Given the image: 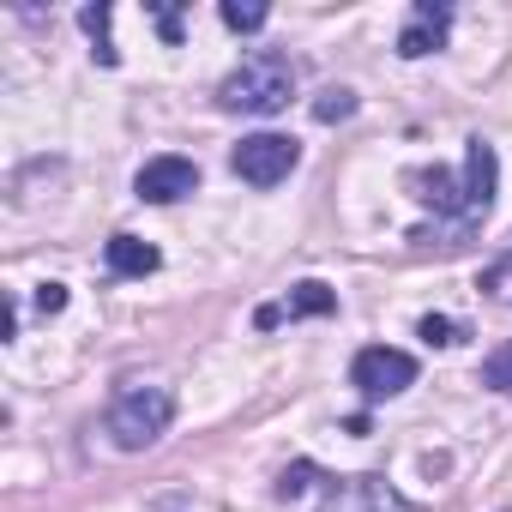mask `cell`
I'll list each match as a JSON object with an SVG mask.
<instances>
[{
  "label": "cell",
  "mask_w": 512,
  "mask_h": 512,
  "mask_svg": "<svg viewBox=\"0 0 512 512\" xmlns=\"http://www.w3.org/2000/svg\"><path fill=\"white\" fill-rule=\"evenodd\" d=\"M410 187H422L416 199L422 205H434L440 217H452V223H422V229H410V241H422V247H464L470 241V229L494 211V187H500V157H494V145L476 133V139H464V181H452L446 169H416L410 175Z\"/></svg>",
  "instance_id": "cell-1"
},
{
  "label": "cell",
  "mask_w": 512,
  "mask_h": 512,
  "mask_svg": "<svg viewBox=\"0 0 512 512\" xmlns=\"http://www.w3.org/2000/svg\"><path fill=\"white\" fill-rule=\"evenodd\" d=\"M296 97V61L278 49H253L223 85H217V109L223 115H278Z\"/></svg>",
  "instance_id": "cell-2"
},
{
  "label": "cell",
  "mask_w": 512,
  "mask_h": 512,
  "mask_svg": "<svg viewBox=\"0 0 512 512\" xmlns=\"http://www.w3.org/2000/svg\"><path fill=\"white\" fill-rule=\"evenodd\" d=\"M175 422V392L169 386H121L109 398V416H103V434L121 446V452H145L169 434Z\"/></svg>",
  "instance_id": "cell-3"
},
{
  "label": "cell",
  "mask_w": 512,
  "mask_h": 512,
  "mask_svg": "<svg viewBox=\"0 0 512 512\" xmlns=\"http://www.w3.org/2000/svg\"><path fill=\"white\" fill-rule=\"evenodd\" d=\"M296 163H302V145H296L290 133H253V139H241V145L229 151V169H235L247 187H278V181H290Z\"/></svg>",
  "instance_id": "cell-4"
},
{
  "label": "cell",
  "mask_w": 512,
  "mask_h": 512,
  "mask_svg": "<svg viewBox=\"0 0 512 512\" xmlns=\"http://www.w3.org/2000/svg\"><path fill=\"white\" fill-rule=\"evenodd\" d=\"M350 386H356L368 404L398 398V392L416 386V356H410V350H392V344H368V350H356V362H350Z\"/></svg>",
  "instance_id": "cell-5"
},
{
  "label": "cell",
  "mask_w": 512,
  "mask_h": 512,
  "mask_svg": "<svg viewBox=\"0 0 512 512\" xmlns=\"http://www.w3.org/2000/svg\"><path fill=\"white\" fill-rule=\"evenodd\" d=\"M320 512H416L386 476H338L320 500Z\"/></svg>",
  "instance_id": "cell-6"
},
{
  "label": "cell",
  "mask_w": 512,
  "mask_h": 512,
  "mask_svg": "<svg viewBox=\"0 0 512 512\" xmlns=\"http://www.w3.org/2000/svg\"><path fill=\"white\" fill-rule=\"evenodd\" d=\"M199 187V163L193 157H151L139 175H133V193L145 199V205H175V199H187Z\"/></svg>",
  "instance_id": "cell-7"
},
{
  "label": "cell",
  "mask_w": 512,
  "mask_h": 512,
  "mask_svg": "<svg viewBox=\"0 0 512 512\" xmlns=\"http://www.w3.org/2000/svg\"><path fill=\"white\" fill-rule=\"evenodd\" d=\"M446 31H452V7H446V0H416L410 19H404V31H398V55L404 61H422V55L446 49Z\"/></svg>",
  "instance_id": "cell-8"
},
{
  "label": "cell",
  "mask_w": 512,
  "mask_h": 512,
  "mask_svg": "<svg viewBox=\"0 0 512 512\" xmlns=\"http://www.w3.org/2000/svg\"><path fill=\"white\" fill-rule=\"evenodd\" d=\"M103 266H109L115 278H151V272L163 266V253H157L151 241H139V235H109Z\"/></svg>",
  "instance_id": "cell-9"
},
{
  "label": "cell",
  "mask_w": 512,
  "mask_h": 512,
  "mask_svg": "<svg viewBox=\"0 0 512 512\" xmlns=\"http://www.w3.org/2000/svg\"><path fill=\"white\" fill-rule=\"evenodd\" d=\"M284 314H290V320H320V314H338V290H326L320 278H308V284H296V290H290Z\"/></svg>",
  "instance_id": "cell-10"
},
{
  "label": "cell",
  "mask_w": 512,
  "mask_h": 512,
  "mask_svg": "<svg viewBox=\"0 0 512 512\" xmlns=\"http://www.w3.org/2000/svg\"><path fill=\"white\" fill-rule=\"evenodd\" d=\"M109 19H115L109 7H85V13H79V25H85V37L97 43L91 55H97L103 67H115V61H121V55H115V43H109Z\"/></svg>",
  "instance_id": "cell-11"
},
{
  "label": "cell",
  "mask_w": 512,
  "mask_h": 512,
  "mask_svg": "<svg viewBox=\"0 0 512 512\" xmlns=\"http://www.w3.org/2000/svg\"><path fill=\"white\" fill-rule=\"evenodd\" d=\"M350 115H356V91H350V85H326V91L314 97V121H320V127L350 121Z\"/></svg>",
  "instance_id": "cell-12"
},
{
  "label": "cell",
  "mask_w": 512,
  "mask_h": 512,
  "mask_svg": "<svg viewBox=\"0 0 512 512\" xmlns=\"http://www.w3.org/2000/svg\"><path fill=\"white\" fill-rule=\"evenodd\" d=\"M482 386L512 398V344H500V350H488V356H482Z\"/></svg>",
  "instance_id": "cell-13"
},
{
  "label": "cell",
  "mask_w": 512,
  "mask_h": 512,
  "mask_svg": "<svg viewBox=\"0 0 512 512\" xmlns=\"http://www.w3.org/2000/svg\"><path fill=\"white\" fill-rule=\"evenodd\" d=\"M272 19V7H260V0H223V25L229 31H260Z\"/></svg>",
  "instance_id": "cell-14"
},
{
  "label": "cell",
  "mask_w": 512,
  "mask_h": 512,
  "mask_svg": "<svg viewBox=\"0 0 512 512\" xmlns=\"http://www.w3.org/2000/svg\"><path fill=\"white\" fill-rule=\"evenodd\" d=\"M416 338H422V344H434V350H452V344H464V326H458V320H446V314H428V320L416 326Z\"/></svg>",
  "instance_id": "cell-15"
},
{
  "label": "cell",
  "mask_w": 512,
  "mask_h": 512,
  "mask_svg": "<svg viewBox=\"0 0 512 512\" xmlns=\"http://www.w3.org/2000/svg\"><path fill=\"white\" fill-rule=\"evenodd\" d=\"M314 482H320V464H308V458H296V464H290V470L278 476V500H302V494H308Z\"/></svg>",
  "instance_id": "cell-16"
},
{
  "label": "cell",
  "mask_w": 512,
  "mask_h": 512,
  "mask_svg": "<svg viewBox=\"0 0 512 512\" xmlns=\"http://www.w3.org/2000/svg\"><path fill=\"white\" fill-rule=\"evenodd\" d=\"M482 296H494V302H512V247L500 253V260L482 272Z\"/></svg>",
  "instance_id": "cell-17"
},
{
  "label": "cell",
  "mask_w": 512,
  "mask_h": 512,
  "mask_svg": "<svg viewBox=\"0 0 512 512\" xmlns=\"http://www.w3.org/2000/svg\"><path fill=\"white\" fill-rule=\"evenodd\" d=\"M151 13H157V37L175 49L181 43V7H151Z\"/></svg>",
  "instance_id": "cell-18"
},
{
  "label": "cell",
  "mask_w": 512,
  "mask_h": 512,
  "mask_svg": "<svg viewBox=\"0 0 512 512\" xmlns=\"http://www.w3.org/2000/svg\"><path fill=\"white\" fill-rule=\"evenodd\" d=\"M67 308V284H37V314H61Z\"/></svg>",
  "instance_id": "cell-19"
}]
</instances>
